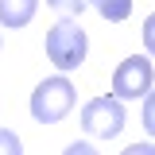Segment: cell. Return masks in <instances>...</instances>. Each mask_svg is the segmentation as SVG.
I'll return each mask as SVG.
<instances>
[{"instance_id": "obj_1", "label": "cell", "mask_w": 155, "mask_h": 155, "mask_svg": "<svg viewBox=\"0 0 155 155\" xmlns=\"http://www.w3.org/2000/svg\"><path fill=\"white\" fill-rule=\"evenodd\" d=\"M85 51H89V39L81 31L78 19H58L54 27L47 31V58L54 62L58 70H78L85 62Z\"/></svg>"}, {"instance_id": "obj_2", "label": "cell", "mask_w": 155, "mask_h": 155, "mask_svg": "<svg viewBox=\"0 0 155 155\" xmlns=\"http://www.w3.org/2000/svg\"><path fill=\"white\" fill-rule=\"evenodd\" d=\"M74 109V85H70V78H47V81H39L35 93H31V116H35L39 124H58L62 116Z\"/></svg>"}, {"instance_id": "obj_3", "label": "cell", "mask_w": 155, "mask_h": 155, "mask_svg": "<svg viewBox=\"0 0 155 155\" xmlns=\"http://www.w3.org/2000/svg\"><path fill=\"white\" fill-rule=\"evenodd\" d=\"M124 120H128L124 101H116V97H93V101H85V109H81V128L89 136H101V140L120 136Z\"/></svg>"}, {"instance_id": "obj_4", "label": "cell", "mask_w": 155, "mask_h": 155, "mask_svg": "<svg viewBox=\"0 0 155 155\" xmlns=\"http://www.w3.org/2000/svg\"><path fill=\"white\" fill-rule=\"evenodd\" d=\"M151 81H155L151 58H147V54H132V58H124V62L116 66V74H113V97H116V101L143 97L147 89H151Z\"/></svg>"}, {"instance_id": "obj_5", "label": "cell", "mask_w": 155, "mask_h": 155, "mask_svg": "<svg viewBox=\"0 0 155 155\" xmlns=\"http://www.w3.org/2000/svg\"><path fill=\"white\" fill-rule=\"evenodd\" d=\"M39 0H0V27H27Z\"/></svg>"}, {"instance_id": "obj_6", "label": "cell", "mask_w": 155, "mask_h": 155, "mask_svg": "<svg viewBox=\"0 0 155 155\" xmlns=\"http://www.w3.org/2000/svg\"><path fill=\"white\" fill-rule=\"evenodd\" d=\"M85 4H93L97 16L109 19V23H120V19L132 16V0H85Z\"/></svg>"}, {"instance_id": "obj_7", "label": "cell", "mask_w": 155, "mask_h": 155, "mask_svg": "<svg viewBox=\"0 0 155 155\" xmlns=\"http://www.w3.org/2000/svg\"><path fill=\"white\" fill-rule=\"evenodd\" d=\"M0 155H23V143L12 128H0Z\"/></svg>"}, {"instance_id": "obj_8", "label": "cell", "mask_w": 155, "mask_h": 155, "mask_svg": "<svg viewBox=\"0 0 155 155\" xmlns=\"http://www.w3.org/2000/svg\"><path fill=\"white\" fill-rule=\"evenodd\" d=\"M143 128H147V136H155V89L143 93Z\"/></svg>"}, {"instance_id": "obj_9", "label": "cell", "mask_w": 155, "mask_h": 155, "mask_svg": "<svg viewBox=\"0 0 155 155\" xmlns=\"http://www.w3.org/2000/svg\"><path fill=\"white\" fill-rule=\"evenodd\" d=\"M47 8L66 12V16H81V12H85V0H47Z\"/></svg>"}, {"instance_id": "obj_10", "label": "cell", "mask_w": 155, "mask_h": 155, "mask_svg": "<svg viewBox=\"0 0 155 155\" xmlns=\"http://www.w3.org/2000/svg\"><path fill=\"white\" fill-rule=\"evenodd\" d=\"M143 47H147V54L155 58V12L143 19Z\"/></svg>"}, {"instance_id": "obj_11", "label": "cell", "mask_w": 155, "mask_h": 155, "mask_svg": "<svg viewBox=\"0 0 155 155\" xmlns=\"http://www.w3.org/2000/svg\"><path fill=\"white\" fill-rule=\"evenodd\" d=\"M62 155H97V147H93V143H70Z\"/></svg>"}, {"instance_id": "obj_12", "label": "cell", "mask_w": 155, "mask_h": 155, "mask_svg": "<svg viewBox=\"0 0 155 155\" xmlns=\"http://www.w3.org/2000/svg\"><path fill=\"white\" fill-rule=\"evenodd\" d=\"M120 155H155V147L151 143H132V147H124Z\"/></svg>"}]
</instances>
